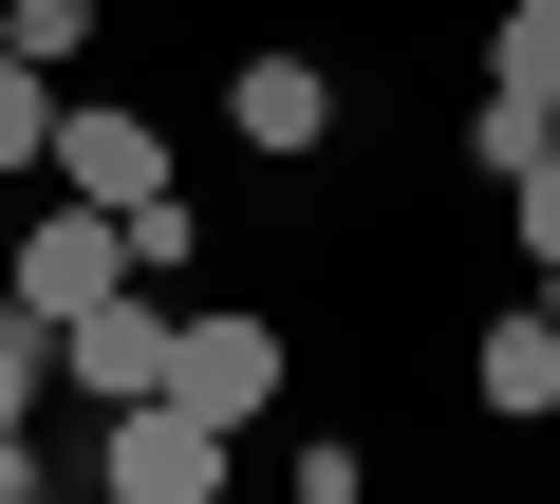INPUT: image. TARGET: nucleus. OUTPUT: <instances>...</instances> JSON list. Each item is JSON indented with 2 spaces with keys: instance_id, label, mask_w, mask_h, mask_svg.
Masks as SVG:
<instances>
[{
  "instance_id": "7ed1b4c3",
  "label": "nucleus",
  "mask_w": 560,
  "mask_h": 504,
  "mask_svg": "<svg viewBox=\"0 0 560 504\" xmlns=\"http://www.w3.org/2000/svg\"><path fill=\"white\" fill-rule=\"evenodd\" d=\"M168 355H187V318H168V281H113L75 337H57V392L75 411H131V392H168Z\"/></svg>"
},
{
  "instance_id": "9b49d317",
  "label": "nucleus",
  "mask_w": 560,
  "mask_h": 504,
  "mask_svg": "<svg viewBox=\"0 0 560 504\" xmlns=\"http://www.w3.org/2000/svg\"><path fill=\"white\" fill-rule=\"evenodd\" d=\"M38 392H57V318L0 300V430H38Z\"/></svg>"
},
{
  "instance_id": "423d86ee",
  "label": "nucleus",
  "mask_w": 560,
  "mask_h": 504,
  "mask_svg": "<svg viewBox=\"0 0 560 504\" xmlns=\"http://www.w3.org/2000/svg\"><path fill=\"white\" fill-rule=\"evenodd\" d=\"M280 374H300V337H280V318H187V355H168V392H187L206 430H261Z\"/></svg>"
},
{
  "instance_id": "f3484780",
  "label": "nucleus",
  "mask_w": 560,
  "mask_h": 504,
  "mask_svg": "<svg viewBox=\"0 0 560 504\" xmlns=\"http://www.w3.org/2000/svg\"><path fill=\"white\" fill-rule=\"evenodd\" d=\"M20 504H94V485H20Z\"/></svg>"
},
{
  "instance_id": "20e7f679",
  "label": "nucleus",
  "mask_w": 560,
  "mask_h": 504,
  "mask_svg": "<svg viewBox=\"0 0 560 504\" xmlns=\"http://www.w3.org/2000/svg\"><path fill=\"white\" fill-rule=\"evenodd\" d=\"M224 131H243L261 168H318V150H337V57H300V38L224 57Z\"/></svg>"
},
{
  "instance_id": "9d476101",
  "label": "nucleus",
  "mask_w": 560,
  "mask_h": 504,
  "mask_svg": "<svg viewBox=\"0 0 560 504\" xmlns=\"http://www.w3.org/2000/svg\"><path fill=\"white\" fill-rule=\"evenodd\" d=\"M0 57H38V75H75V57H94V0H0Z\"/></svg>"
},
{
  "instance_id": "0eeeda50",
  "label": "nucleus",
  "mask_w": 560,
  "mask_h": 504,
  "mask_svg": "<svg viewBox=\"0 0 560 504\" xmlns=\"http://www.w3.org/2000/svg\"><path fill=\"white\" fill-rule=\"evenodd\" d=\"M467 392H486L504 430H541V411H560V318H541V300H504V318L467 337Z\"/></svg>"
},
{
  "instance_id": "dca6fc26",
  "label": "nucleus",
  "mask_w": 560,
  "mask_h": 504,
  "mask_svg": "<svg viewBox=\"0 0 560 504\" xmlns=\"http://www.w3.org/2000/svg\"><path fill=\"white\" fill-rule=\"evenodd\" d=\"M20 485H57V467H38V430H0V504H20Z\"/></svg>"
},
{
  "instance_id": "6e6552de",
  "label": "nucleus",
  "mask_w": 560,
  "mask_h": 504,
  "mask_svg": "<svg viewBox=\"0 0 560 504\" xmlns=\"http://www.w3.org/2000/svg\"><path fill=\"white\" fill-rule=\"evenodd\" d=\"M486 94H523L560 131V0H504V20H486Z\"/></svg>"
},
{
  "instance_id": "1a4fd4ad",
  "label": "nucleus",
  "mask_w": 560,
  "mask_h": 504,
  "mask_svg": "<svg viewBox=\"0 0 560 504\" xmlns=\"http://www.w3.org/2000/svg\"><path fill=\"white\" fill-rule=\"evenodd\" d=\"M57 113H75V94H57L38 57H0V187H20V168H57Z\"/></svg>"
},
{
  "instance_id": "f8f14e48",
  "label": "nucleus",
  "mask_w": 560,
  "mask_h": 504,
  "mask_svg": "<svg viewBox=\"0 0 560 504\" xmlns=\"http://www.w3.org/2000/svg\"><path fill=\"white\" fill-rule=\"evenodd\" d=\"M504 243H523V262H560V131L504 168Z\"/></svg>"
},
{
  "instance_id": "2eb2a0df",
  "label": "nucleus",
  "mask_w": 560,
  "mask_h": 504,
  "mask_svg": "<svg viewBox=\"0 0 560 504\" xmlns=\"http://www.w3.org/2000/svg\"><path fill=\"white\" fill-rule=\"evenodd\" d=\"M523 150H541V113H523V94H467V168H486V187H504V168H523Z\"/></svg>"
},
{
  "instance_id": "ddd939ff",
  "label": "nucleus",
  "mask_w": 560,
  "mask_h": 504,
  "mask_svg": "<svg viewBox=\"0 0 560 504\" xmlns=\"http://www.w3.org/2000/svg\"><path fill=\"white\" fill-rule=\"evenodd\" d=\"M187 262H206V206H187V187L131 206V281H187Z\"/></svg>"
},
{
  "instance_id": "a211bd4d",
  "label": "nucleus",
  "mask_w": 560,
  "mask_h": 504,
  "mask_svg": "<svg viewBox=\"0 0 560 504\" xmlns=\"http://www.w3.org/2000/svg\"><path fill=\"white\" fill-rule=\"evenodd\" d=\"M541 318H560V262H541Z\"/></svg>"
},
{
  "instance_id": "4468645a",
  "label": "nucleus",
  "mask_w": 560,
  "mask_h": 504,
  "mask_svg": "<svg viewBox=\"0 0 560 504\" xmlns=\"http://www.w3.org/2000/svg\"><path fill=\"white\" fill-rule=\"evenodd\" d=\"M374 467H355V430H300V467H280V504H355Z\"/></svg>"
},
{
  "instance_id": "39448f33",
  "label": "nucleus",
  "mask_w": 560,
  "mask_h": 504,
  "mask_svg": "<svg viewBox=\"0 0 560 504\" xmlns=\"http://www.w3.org/2000/svg\"><path fill=\"white\" fill-rule=\"evenodd\" d=\"M57 187H75V206H113V224H131V206H168V113L75 94V113H57Z\"/></svg>"
},
{
  "instance_id": "f257e3e1",
  "label": "nucleus",
  "mask_w": 560,
  "mask_h": 504,
  "mask_svg": "<svg viewBox=\"0 0 560 504\" xmlns=\"http://www.w3.org/2000/svg\"><path fill=\"white\" fill-rule=\"evenodd\" d=\"M224 467H243V430H206L187 392L94 411V504H224Z\"/></svg>"
},
{
  "instance_id": "f03ea898",
  "label": "nucleus",
  "mask_w": 560,
  "mask_h": 504,
  "mask_svg": "<svg viewBox=\"0 0 560 504\" xmlns=\"http://www.w3.org/2000/svg\"><path fill=\"white\" fill-rule=\"evenodd\" d=\"M113 281H131V224H113V206H75V187H57V206H20V243H0V300H20V318H57V337H75Z\"/></svg>"
}]
</instances>
